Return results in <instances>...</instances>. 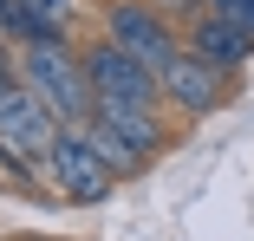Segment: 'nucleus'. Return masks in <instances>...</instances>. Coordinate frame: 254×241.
<instances>
[{
  "label": "nucleus",
  "mask_w": 254,
  "mask_h": 241,
  "mask_svg": "<svg viewBox=\"0 0 254 241\" xmlns=\"http://www.w3.org/2000/svg\"><path fill=\"white\" fill-rule=\"evenodd\" d=\"M72 130H85V143H91L118 176L143 170L150 157L163 150V130H157V111H150V105H98V111H91L85 124H72Z\"/></svg>",
  "instance_id": "obj_1"
},
{
  "label": "nucleus",
  "mask_w": 254,
  "mask_h": 241,
  "mask_svg": "<svg viewBox=\"0 0 254 241\" xmlns=\"http://www.w3.org/2000/svg\"><path fill=\"white\" fill-rule=\"evenodd\" d=\"M20 72H26V85H33V91H39V98L53 105L65 124H85V118L98 111L91 72H85V59L65 53V39H33V46H26V59H20Z\"/></svg>",
  "instance_id": "obj_2"
},
{
  "label": "nucleus",
  "mask_w": 254,
  "mask_h": 241,
  "mask_svg": "<svg viewBox=\"0 0 254 241\" xmlns=\"http://www.w3.org/2000/svg\"><path fill=\"white\" fill-rule=\"evenodd\" d=\"M65 130H72V124L46 105L26 78L0 91V150H20L26 163H46V157H53V143H59Z\"/></svg>",
  "instance_id": "obj_3"
},
{
  "label": "nucleus",
  "mask_w": 254,
  "mask_h": 241,
  "mask_svg": "<svg viewBox=\"0 0 254 241\" xmlns=\"http://www.w3.org/2000/svg\"><path fill=\"white\" fill-rule=\"evenodd\" d=\"M85 72H91L98 105H157V91H163V78L150 72L137 53H124L118 39L91 46V53H85Z\"/></svg>",
  "instance_id": "obj_4"
},
{
  "label": "nucleus",
  "mask_w": 254,
  "mask_h": 241,
  "mask_svg": "<svg viewBox=\"0 0 254 241\" xmlns=\"http://www.w3.org/2000/svg\"><path fill=\"white\" fill-rule=\"evenodd\" d=\"M46 176H53V189L65 202H78V209H91V202H105L111 196V163L85 143V130H65L59 143H53V157H46Z\"/></svg>",
  "instance_id": "obj_5"
},
{
  "label": "nucleus",
  "mask_w": 254,
  "mask_h": 241,
  "mask_svg": "<svg viewBox=\"0 0 254 241\" xmlns=\"http://www.w3.org/2000/svg\"><path fill=\"white\" fill-rule=\"evenodd\" d=\"M105 39H118L124 53H137L150 72H163L183 53L176 33H170V20H163V7H143V0H118V7L105 13Z\"/></svg>",
  "instance_id": "obj_6"
},
{
  "label": "nucleus",
  "mask_w": 254,
  "mask_h": 241,
  "mask_svg": "<svg viewBox=\"0 0 254 241\" xmlns=\"http://www.w3.org/2000/svg\"><path fill=\"white\" fill-rule=\"evenodd\" d=\"M157 78H163V98H170V105H183L189 118L222 111V105H228V65H215V59L189 53V46H183V53H176Z\"/></svg>",
  "instance_id": "obj_7"
},
{
  "label": "nucleus",
  "mask_w": 254,
  "mask_h": 241,
  "mask_svg": "<svg viewBox=\"0 0 254 241\" xmlns=\"http://www.w3.org/2000/svg\"><path fill=\"white\" fill-rule=\"evenodd\" d=\"M189 53H202V59H215V65H248L254 59V26H241V20H228V13H215V7H202L195 20H189Z\"/></svg>",
  "instance_id": "obj_8"
},
{
  "label": "nucleus",
  "mask_w": 254,
  "mask_h": 241,
  "mask_svg": "<svg viewBox=\"0 0 254 241\" xmlns=\"http://www.w3.org/2000/svg\"><path fill=\"white\" fill-rule=\"evenodd\" d=\"M65 20H72L65 0H13V26L7 33H20L26 46L33 39H65Z\"/></svg>",
  "instance_id": "obj_9"
},
{
  "label": "nucleus",
  "mask_w": 254,
  "mask_h": 241,
  "mask_svg": "<svg viewBox=\"0 0 254 241\" xmlns=\"http://www.w3.org/2000/svg\"><path fill=\"white\" fill-rule=\"evenodd\" d=\"M202 7H215V13L241 20V26H254V0H202Z\"/></svg>",
  "instance_id": "obj_10"
},
{
  "label": "nucleus",
  "mask_w": 254,
  "mask_h": 241,
  "mask_svg": "<svg viewBox=\"0 0 254 241\" xmlns=\"http://www.w3.org/2000/svg\"><path fill=\"white\" fill-rule=\"evenodd\" d=\"M20 78H26V72H20V65H13L7 53H0V91H7V85H20Z\"/></svg>",
  "instance_id": "obj_11"
}]
</instances>
